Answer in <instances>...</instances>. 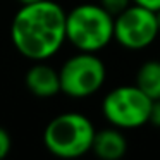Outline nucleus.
<instances>
[{
    "label": "nucleus",
    "mask_w": 160,
    "mask_h": 160,
    "mask_svg": "<svg viewBox=\"0 0 160 160\" xmlns=\"http://www.w3.org/2000/svg\"><path fill=\"white\" fill-rule=\"evenodd\" d=\"M67 12L53 0L21 5L11 22V42L22 57L42 62L62 48Z\"/></svg>",
    "instance_id": "obj_1"
},
{
    "label": "nucleus",
    "mask_w": 160,
    "mask_h": 160,
    "mask_svg": "<svg viewBox=\"0 0 160 160\" xmlns=\"http://www.w3.org/2000/svg\"><path fill=\"white\" fill-rule=\"evenodd\" d=\"M66 38L78 52L98 53L114 40V16L100 4H79L66 16Z\"/></svg>",
    "instance_id": "obj_2"
},
{
    "label": "nucleus",
    "mask_w": 160,
    "mask_h": 160,
    "mask_svg": "<svg viewBox=\"0 0 160 160\" xmlns=\"http://www.w3.org/2000/svg\"><path fill=\"white\" fill-rule=\"evenodd\" d=\"M93 122L79 112H64L53 117L43 131V145L59 158H78L91 152Z\"/></svg>",
    "instance_id": "obj_3"
},
{
    "label": "nucleus",
    "mask_w": 160,
    "mask_h": 160,
    "mask_svg": "<svg viewBox=\"0 0 160 160\" xmlns=\"http://www.w3.org/2000/svg\"><path fill=\"white\" fill-rule=\"evenodd\" d=\"M152 98L136 84H124L110 90L102 102V114L110 126L119 129H138L148 124Z\"/></svg>",
    "instance_id": "obj_4"
},
{
    "label": "nucleus",
    "mask_w": 160,
    "mask_h": 160,
    "mask_svg": "<svg viewBox=\"0 0 160 160\" xmlns=\"http://www.w3.org/2000/svg\"><path fill=\"white\" fill-rule=\"evenodd\" d=\"M60 93L71 98H88L103 86L107 69L97 53L78 52L59 69Z\"/></svg>",
    "instance_id": "obj_5"
},
{
    "label": "nucleus",
    "mask_w": 160,
    "mask_h": 160,
    "mask_svg": "<svg viewBox=\"0 0 160 160\" xmlns=\"http://www.w3.org/2000/svg\"><path fill=\"white\" fill-rule=\"evenodd\" d=\"M160 35L157 12L131 4L114 18V40L128 50H143Z\"/></svg>",
    "instance_id": "obj_6"
},
{
    "label": "nucleus",
    "mask_w": 160,
    "mask_h": 160,
    "mask_svg": "<svg viewBox=\"0 0 160 160\" xmlns=\"http://www.w3.org/2000/svg\"><path fill=\"white\" fill-rule=\"evenodd\" d=\"M24 84L29 93L38 98H52L60 93V76L59 71L52 66L42 62H35L24 74Z\"/></svg>",
    "instance_id": "obj_7"
},
{
    "label": "nucleus",
    "mask_w": 160,
    "mask_h": 160,
    "mask_svg": "<svg viewBox=\"0 0 160 160\" xmlns=\"http://www.w3.org/2000/svg\"><path fill=\"white\" fill-rule=\"evenodd\" d=\"M91 152L100 160H121L128 152V139L122 129L110 126L95 132Z\"/></svg>",
    "instance_id": "obj_8"
},
{
    "label": "nucleus",
    "mask_w": 160,
    "mask_h": 160,
    "mask_svg": "<svg viewBox=\"0 0 160 160\" xmlns=\"http://www.w3.org/2000/svg\"><path fill=\"white\" fill-rule=\"evenodd\" d=\"M136 86L152 100L160 98V60H146L136 72Z\"/></svg>",
    "instance_id": "obj_9"
},
{
    "label": "nucleus",
    "mask_w": 160,
    "mask_h": 160,
    "mask_svg": "<svg viewBox=\"0 0 160 160\" xmlns=\"http://www.w3.org/2000/svg\"><path fill=\"white\" fill-rule=\"evenodd\" d=\"M98 4H100L108 14H112L115 18V16L124 12L126 9L132 4V0H98Z\"/></svg>",
    "instance_id": "obj_10"
},
{
    "label": "nucleus",
    "mask_w": 160,
    "mask_h": 160,
    "mask_svg": "<svg viewBox=\"0 0 160 160\" xmlns=\"http://www.w3.org/2000/svg\"><path fill=\"white\" fill-rule=\"evenodd\" d=\"M11 148H12L11 134L5 128H0V160H4L11 153Z\"/></svg>",
    "instance_id": "obj_11"
},
{
    "label": "nucleus",
    "mask_w": 160,
    "mask_h": 160,
    "mask_svg": "<svg viewBox=\"0 0 160 160\" xmlns=\"http://www.w3.org/2000/svg\"><path fill=\"white\" fill-rule=\"evenodd\" d=\"M148 122L153 124L155 128H160V98L152 102V108H150V117Z\"/></svg>",
    "instance_id": "obj_12"
},
{
    "label": "nucleus",
    "mask_w": 160,
    "mask_h": 160,
    "mask_svg": "<svg viewBox=\"0 0 160 160\" xmlns=\"http://www.w3.org/2000/svg\"><path fill=\"white\" fill-rule=\"evenodd\" d=\"M132 4L141 5V7H145V9H150V11H153V12L160 11V0H132Z\"/></svg>",
    "instance_id": "obj_13"
},
{
    "label": "nucleus",
    "mask_w": 160,
    "mask_h": 160,
    "mask_svg": "<svg viewBox=\"0 0 160 160\" xmlns=\"http://www.w3.org/2000/svg\"><path fill=\"white\" fill-rule=\"evenodd\" d=\"M21 5H26V4H35V2H40V0H18Z\"/></svg>",
    "instance_id": "obj_14"
},
{
    "label": "nucleus",
    "mask_w": 160,
    "mask_h": 160,
    "mask_svg": "<svg viewBox=\"0 0 160 160\" xmlns=\"http://www.w3.org/2000/svg\"><path fill=\"white\" fill-rule=\"evenodd\" d=\"M157 21H158V29H160V11L157 12Z\"/></svg>",
    "instance_id": "obj_15"
}]
</instances>
